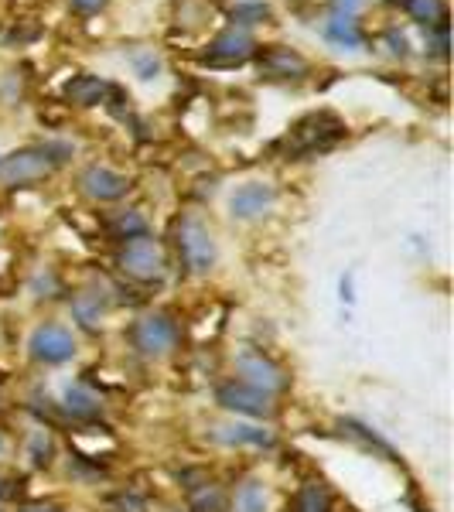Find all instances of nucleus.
<instances>
[{
    "label": "nucleus",
    "instance_id": "1",
    "mask_svg": "<svg viewBox=\"0 0 454 512\" xmlns=\"http://www.w3.org/2000/svg\"><path fill=\"white\" fill-rule=\"evenodd\" d=\"M342 137H345V123L338 120L332 110H318L297 120L274 144V151H280L284 158H311V154H321V151H328V147H335Z\"/></svg>",
    "mask_w": 454,
    "mask_h": 512
},
{
    "label": "nucleus",
    "instance_id": "2",
    "mask_svg": "<svg viewBox=\"0 0 454 512\" xmlns=\"http://www.w3.org/2000/svg\"><path fill=\"white\" fill-rule=\"evenodd\" d=\"M175 243H178V256L192 274H209L216 267V239H212L209 226L195 216H181L175 226Z\"/></svg>",
    "mask_w": 454,
    "mask_h": 512
},
{
    "label": "nucleus",
    "instance_id": "3",
    "mask_svg": "<svg viewBox=\"0 0 454 512\" xmlns=\"http://www.w3.org/2000/svg\"><path fill=\"white\" fill-rule=\"evenodd\" d=\"M52 158L45 154V147H24L7 158H0V185L18 188V185H35V181L52 175Z\"/></svg>",
    "mask_w": 454,
    "mask_h": 512
},
{
    "label": "nucleus",
    "instance_id": "4",
    "mask_svg": "<svg viewBox=\"0 0 454 512\" xmlns=\"http://www.w3.org/2000/svg\"><path fill=\"white\" fill-rule=\"evenodd\" d=\"M120 267L123 274H130L134 280H161L164 277V253L151 236H134L123 243L120 250Z\"/></svg>",
    "mask_w": 454,
    "mask_h": 512
},
{
    "label": "nucleus",
    "instance_id": "5",
    "mask_svg": "<svg viewBox=\"0 0 454 512\" xmlns=\"http://www.w3.org/2000/svg\"><path fill=\"white\" fill-rule=\"evenodd\" d=\"M253 52H257V41H253L250 31L229 28L209 41V48L202 52V62L205 65H243L253 59Z\"/></svg>",
    "mask_w": 454,
    "mask_h": 512
},
{
    "label": "nucleus",
    "instance_id": "6",
    "mask_svg": "<svg viewBox=\"0 0 454 512\" xmlns=\"http://www.w3.org/2000/svg\"><path fill=\"white\" fill-rule=\"evenodd\" d=\"M28 349L38 362H45V366H59V362H69L72 355H76V338L62 325H38L35 332H31Z\"/></svg>",
    "mask_w": 454,
    "mask_h": 512
},
{
    "label": "nucleus",
    "instance_id": "7",
    "mask_svg": "<svg viewBox=\"0 0 454 512\" xmlns=\"http://www.w3.org/2000/svg\"><path fill=\"white\" fill-rule=\"evenodd\" d=\"M178 342V328L171 318L164 315H147L137 321L134 328V345L144 355H151V359H158V355H168L171 349H175Z\"/></svg>",
    "mask_w": 454,
    "mask_h": 512
},
{
    "label": "nucleus",
    "instance_id": "8",
    "mask_svg": "<svg viewBox=\"0 0 454 512\" xmlns=\"http://www.w3.org/2000/svg\"><path fill=\"white\" fill-rule=\"evenodd\" d=\"M219 403L226 410H236V414H246V417H270L274 414V403L270 396L257 390V386L243 383V379H233V383L219 386Z\"/></svg>",
    "mask_w": 454,
    "mask_h": 512
},
{
    "label": "nucleus",
    "instance_id": "9",
    "mask_svg": "<svg viewBox=\"0 0 454 512\" xmlns=\"http://www.w3.org/2000/svg\"><path fill=\"white\" fill-rule=\"evenodd\" d=\"M236 369H239V376H243V383L257 386V390H263L267 396L287 390L284 369H280L277 362H270L267 355H260V352H243L236 359Z\"/></svg>",
    "mask_w": 454,
    "mask_h": 512
},
{
    "label": "nucleus",
    "instance_id": "10",
    "mask_svg": "<svg viewBox=\"0 0 454 512\" xmlns=\"http://www.w3.org/2000/svg\"><path fill=\"white\" fill-rule=\"evenodd\" d=\"M274 202H277V192L267 181H246V185H239L233 198H229V212H233V219H260L263 212H270Z\"/></svg>",
    "mask_w": 454,
    "mask_h": 512
},
{
    "label": "nucleus",
    "instance_id": "11",
    "mask_svg": "<svg viewBox=\"0 0 454 512\" xmlns=\"http://www.w3.org/2000/svg\"><path fill=\"white\" fill-rule=\"evenodd\" d=\"M257 65H260L263 76H270V79H304L308 76V59L284 45L263 48L257 55Z\"/></svg>",
    "mask_w": 454,
    "mask_h": 512
},
{
    "label": "nucleus",
    "instance_id": "12",
    "mask_svg": "<svg viewBox=\"0 0 454 512\" xmlns=\"http://www.w3.org/2000/svg\"><path fill=\"white\" fill-rule=\"evenodd\" d=\"M79 185H82V192H86L89 198H96V202H117V198H123L130 192L127 178L117 175V171H110V168H99V164L82 171Z\"/></svg>",
    "mask_w": 454,
    "mask_h": 512
},
{
    "label": "nucleus",
    "instance_id": "13",
    "mask_svg": "<svg viewBox=\"0 0 454 512\" xmlns=\"http://www.w3.org/2000/svg\"><path fill=\"white\" fill-rule=\"evenodd\" d=\"M110 93H113L110 82L99 79V76H89V72H82V76H76L69 86H65V99L76 106H99Z\"/></svg>",
    "mask_w": 454,
    "mask_h": 512
},
{
    "label": "nucleus",
    "instance_id": "14",
    "mask_svg": "<svg viewBox=\"0 0 454 512\" xmlns=\"http://www.w3.org/2000/svg\"><path fill=\"white\" fill-rule=\"evenodd\" d=\"M325 38L338 48H349V52H356L362 45V31L356 18H345V14H335L332 21H325Z\"/></svg>",
    "mask_w": 454,
    "mask_h": 512
},
{
    "label": "nucleus",
    "instance_id": "15",
    "mask_svg": "<svg viewBox=\"0 0 454 512\" xmlns=\"http://www.w3.org/2000/svg\"><path fill=\"white\" fill-rule=\"evenodd\" d=\"M216 437L226 444H257V448H263V444H270L274 437H270V431H263V427H253V424H229V427H216Z\"/></svg>",
    "mask_w": 454,
    "mask_h": 512
},
{
    "label": "nucleus",
    "instance_id": "16",
    "mask_svg": "<svg viewBox=\"0 0 454 512\" xmlns=\"http://www.w3.org/2000/svg\"><path fill=\"white\" fill-rule=\"evenodd\" d=\"M233 512H267V489L260 482H243L236 489Z\"/></svg>",
    "mask_w": 454,
    "mask_h": 512
},
{
    "label": "nucleus",
    "instance_id": "17",
    "mask_svg": "<svg viewBox=\"0 0 454 512\" xmlns=\"http://www.w3.org/2000/svg\"><path fill=\"white\" fill-rule=\"evenodd\" d=\"M127 62L134 65V72L144 82H151V79H158L161 76V59H158V52L154 48H127Z\"/></svg>",
    "mask_w": 454,
    "mask_h": 512
},
{
    "label": "nucleus",
    "instance_id": "18",
    "mask_svg": "<svg viewBox=\"0 0 454 512\" xmlns=\"http://www.w3.org/2000/svg\"><path fill=\"white\" fill-rule=\"evenodd\" d=\"M403 11H407L417 24H424V28H434L437 21L448 18V14H444V0H407Z\"/></svg>",
    "mask_w": 454,
    "mask_h": 512
},
{
    "label": "nucleus",
    "instance_id": "19",
    "mask_svg": "<svg viewBox=\"0 0 454 512\" xmlns=\"http://www.w3.org/2000/svg\"><path fill=\"white\" fill-rule=\"evenodd\" d=\"M270 18V7L260 4V0H246V4H236L233 7V28H253V24L267 21Z\"/></svg>",
    "mask_w": 454,
    "mask_h": 512
},
{
    "label": "nucleus",
    "instance_id": "20",
    "mask_svg": "<svg viewBox=\"0 0 454 512\" xmlns=\"http://www.w3.org/2000/svg\"><path fill=\"white\" fill-rule=\"evenodd\" d=\"M110 229H113V236L117 239H134V236H147V222L137 216V212H120L117 219L110 222Z\"/></svg>",
    "mask_w": 454,
    "mask_h": 512
},
{
    "label": "nucleus",
    "instance_id": "21",
    "mask_svg": "<svg viewBox=\"0 0 454 512\" xmlns=\"http://www.w3.org/2000/svg\"><path fill=\"white\" fill-rule=\"evenodd\" d=\"M65 403H69V410H72V414H79V417H93L96 410H99L96 396L86 393L82 386H72V390L65 393Z\"/></svg>",
    "mask_w": 454,
    "mask_h": 512
},
{
    "label": "nucleus",
    "instance_id": "22",
    "mask_svg": "<svg viewBox=\"0 0 454 512\" xmlns=\"http://www.w3.org/2000/svg\"><path fill=\"white\" fill-rule=\"evenodd\" d=\"M297 509H301V512H328L325 495H321V489H315V485H308V489L301 492V502H297Z\"/></svg>",
    "mask_w": 454,
    "mask_h": 512
},
{
    "label": "nucleus",
    "instance_id": "23",
    "mask_svg": "<svg viewBox=\"0 0 454 512\" xmlns=\"http://www.w3.org/2000/svg\"><path fill=\"white\" fill-rule=\"evenodd\" d=\"M72 4V11H79V14H96V11H103L110 0H69Z\"/></svg>",
    "mask_w": 454,
    "mask_h": 512
},
{
    "label": "nucleus",
    "instance_id": "24",
    "mask_svg": "<svg viewBox=\"0 0 454 512\" xmlns=\"http://www.w3.org/2000/svg\"><path fill=\"white\" fill-rule=\"evenodd\" d=\"M338 297H342V304H352L356 301V287H352V274H345L338 280Z\"/></svg>",
    "mask_w": 454,
    "mask_h": 512
},
{
    "label": "nucleus",
    "instance_id": "25",
    "mask_svg": "<svg viewBox=\"0 0 454 512\" xmlns=\"http://www.w3.org/2000/svg\"><path fill=\"white\" fill-rule=\"evenodd\" d=\"M386 41H390V52L393 55H407V38H403L400 31H390V35H386Z\"/></svg>",
    "mask_w": 454,
    "mask_h": 512
},
{
    "label": "nucleus",
    "instance_id": "26",
    "mask_svg": "<svg viewBox=\"0 0 454 512\" xmlns=\"http://www.w3.org/2000/svg\"><path fill=\"white\" fill-rule=\"evenodd\" d=\"M24 512H62V509H55V506H35V509H24Z\"/></svg>",
    "mask_w": 454,
    "mask_h": 512
},
{
    "label": "nucleus",
    "instance_id": "27",
    "mask_svg": "<svg viewBox=\"0 0 454 512\" xmlns=\"http://www.w3.org/2000/svg\"><path fill=\"white\" fill-rule=\"evenodd\" d=\"M383 4H390V7H403L407 0H383Z\"/></svg>",
    "mask_w": 454,
    "mask_h": 512
},
{
    "label": "nucleus",
    "instance_id": "28",
    "mask_svg": "<svg viewBox=\"0 0 454 512\" xmlns=\"http://www.w3.org/2000/svg\"><path fill=\"white\" fill-rule=\"evenodd\" d=\"M0 448H4V441H0Z\"/></svg>",
    "mask_w": 454,
    "mask_h": 512
}]
</instances>
